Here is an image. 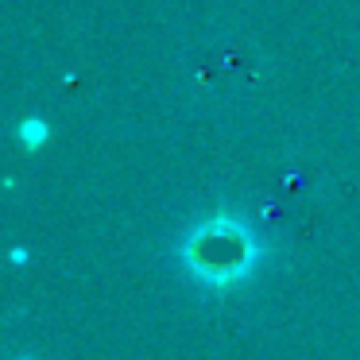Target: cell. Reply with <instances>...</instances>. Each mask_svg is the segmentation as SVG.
Wrapping results in <instances>:
<instances>
[{"label": "cell", "mask_w": 360, "mask_h": 360, "mask_svg": "<svg viewBox=\"0 0 360 360\" xmlns=\"http://www.w3.org/2000/svg\"><path fill=\"white\" fill-rule=\"evenodd\" d=\"M186 271L205 287H233L248 279L259 259V236L244 217L221 210L186 229L179 244Z\"/></svg>", "instance_id": "1"}, {"label": "cell", "mask_w": 360, "mask_h": 360, "mask_svg": "<svg viewBox=\"0 0 360 360\" xmlns=\"http://www.w3.org/2000/svg\"><path fill=\"white\" fill-rule=\"evenodd\" d=\"M20 136H24V143H39L43 140V124L39 120H24V124H20Z\"/></svg>", "instance_id": "2"}]
</instances>
